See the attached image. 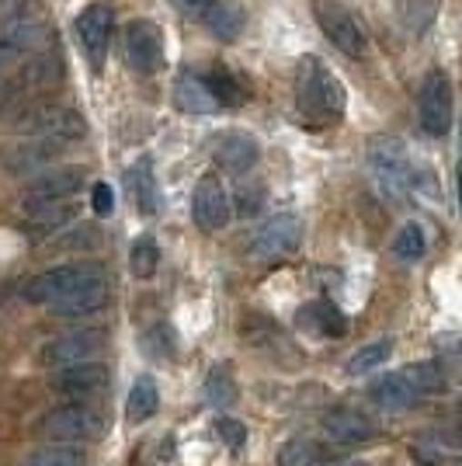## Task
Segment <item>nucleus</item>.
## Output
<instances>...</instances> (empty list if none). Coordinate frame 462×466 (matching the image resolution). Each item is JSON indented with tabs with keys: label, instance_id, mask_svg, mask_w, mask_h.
Returning <instances> with one entry per match:
<instances>
[{
	"label": "nucleus",
	"instance_id": "nucleus-1",
	"mask_svg": "<svg viewBox=\"0 0 462 466\" xmlns=\"http://www.w3.org/2000/svg\"><path fill=\"white\" fill-rule=\"evenodd\" d=\"M296 108L309 122H337L345 116V84L313 53H306L296 66Z\"/></svg>",
	"mask_w": 462,
	"mask_h": 466
},
{
	"label": "nucleus",
	"instance_id": "nucleus-2",
	"mask_svg": "<svg viewBox=\"0 0 462 466\" xmlns=\"http://www.w3.org/2000/svg\"><path fill=\"white\" fill-rule=\"evenodd\" d=\"M366 157H368V171L376 177V185H379L389 198H404L407 192H414L421 167H414L410 150H407L397 137H376L368 143Z\"/></svg>",
	"mask_w": 462,
	"mask_h": 466
},
{
	"label": "nucleus",
	"instance_id": "nucleus-3",
	"mask_svg": "<svg viewBox=\"0 0 462 466\" xmlns=\"http://www.w3.org/2000/svg\"><path fill=\"white\" fill-rule=\"evenodd\" d=\"M97 282H108L101 265H95V261H70V265H56L49 272L35 275L25 286V299L35 303V307H56L59 299L87 289V286H97Z\"/></svg>",
	"mask_w": 462,
	"mask_h": 466
},
{
	"label": "nucleus",
	"instance_id": "nucleus-4",
	"mask_svg": "<svg viewBox=\"0 0 462 466\" xmlns=\"http://www.w3.org/2000/svg\"><path fill=\"white\" fill-rule=\"evenodd\" d=\"M39 431L53 442H95L105 435V414L91 404H63L42 418Z\"/></svg>",
	"mask_w": 462,
	"mask_h": 466
},
{
	"label": "nucleus",
	"instance_id": "nucleus-5",
	"mask_svg": "<svg viewBox=\"0 0 462 466\" xmlns=\"http://www.w3.org/2000/svg\"><path fill=\"white\" fill-rule=\"evenodd\" d=\"M452 118H456V97H452V80L445 70H431L421 84V95H417V122L427 137L442 139L452 129Z\"/></svg>",
	"mask_w": 462,
	"mask_h": 466
},
{
	"label": "nucleus",
	"instance_id": "nucleus-6",
	"mask_svg": "<svg viewBox=\"0 0 462 466\" xmlns=\"http://www.w3.org/2000/svg\"><path fill=\"white\" fill-rule=\"evenodd\" d=\"M299 244H303V223L296 216H271L254 230L247 254L261 265H275V261L292 258L299 251Z\"/></svg>",
	"mask_w": 462,
	"mask_h": 466
},
{
	"label": "nucleus",
	"instance_id": "nucleus-7",
	"mask_svg": "<svg viewBox=\"0 0 462 466\" xmlns=\"http://www.w3.org/2000/svg\"><path fill=\"white\" fill-rule=\"evenodd\" d=\"M313 18L320 25V32H324L347 59H366L368 39H366V32H362V25H358V18H355L347 7H341L337 0H313Z\"/></svg>",
	"mask_w": 462,
	"mask_h": 466
},
{
	"label": "nucleus",
	"instance_id": "nucleus-8",
	"mask_svg": "<svg viewBox=\"0 0 462 466\" xmlns=\"http://www.w3.org/2000/svg\"><path fill=\"white\" fill-rule=\"evenodd\" d=\"M112 28H116V15L108 4H87L74 18V32L80 39V49L87 56L91 70H105V59H108V46H112Z\"/></svg>",
	"mask_w": 462,
	"mask_h": 466
},
{
	"label": "nucleus",
	"instance_id": "nucleus-9",
	"mask_svg": "<svg viewBox=\"0 0 462 466\" xmlns=\"http://www.w3.org/2000/svg\"><path fill=\"white\" fill-rule=\"evenodd\" d=\"M122 59L136 74H156L164 66V28L150 18H136L122 39Z\"/></svg>",
	"mask_w": 462,
	"mask_h": 466
},
{
	"label": "nucleus",
	"instance_id": "nucleus-10",
	"mask_svg": "<svg viewBox=\"0 0 462 466\" xmlns=\"http://www.w3.org/2000/svg\"><path fill=\"white\" fill-rule=\"evenodd\" d=\"M192 216H195V227L206 233H216L223 230L226 223H230V192H226V185H223V177L219 175H202L198 177V185H195V195H192Z\"/></svg>",
	"mask_w": 462,
	"mask_h": 466
},
{
	"label": "nucleus",
	"instance_id": "nucleus-11",
	"mask_svg": "<svg viewBox=\"0 0 462 466\" xmlns=\"http://www.w3.org/2000/svg\"><path fill=\"white\" fill-rule=\"evenodd\" d=\"M84 177L87 171L84 167H56V171H42L28 188L21 195V209L32 213V209H42L49 202H63V198H74V195L84 188Z\"/></svg>",
	"mask_w": 462,
	"mask_h": 466
},
{
	"label": "nucleus",
	"instance_id": "nucleus-12",
	"mask_svg": "<svg viewBox=\"0 0 462 466\" xmlns=\"http://www.w3.org/2000/svg\"><path fill=\"white\" fill-rule=\"evenodd\" d=\"M28 133H35L42 139H56V143H77V139L87 137V122L77 108H39L35 116L25 122Z\"/></svg>",
	"mask_w": 462,
	"mask_h": 466
},
{
	"label": "nucleus",
	"instance_id": "nucleus-13",
	"mask_svg": "<svg viewBox=\"0 0 462 466\" xmlns=\"http://www.w3.org/2000/svg\"><path fill=\"white\" fill-rule=\"evenodd\" d=\"M324 435L337 446H362L379 435L376 421L358 408H334L324 414Z\"/></svg>",
	"mask_w": 462,
	"mask_h": 466
},
{
	"label": "nucleus",
	"instance_id": "nucleus-14",
	"mask_svg": "<svg viewBox=\"0 0 462 466\" xmlns=\"http://www.w3.org/2000/svg\"><path fill=\"white\" fill-rule=\"evenodd\" d=\"M42 42H45V25L39 18H18L11 21L4 32H0V70L4 66H15L25 56L39 53Z\"/></svg>",
	"mask_w": 462,
	"mask_h": 466
},
{
	"label": "nucleus",
	"instance_id": "nucleus-15",
	"mask_svg": "<svg viewBox=\"0 0 462 466\" xmlns=\"http://www.w3.org/2000/svg\"><path fill=\"white\" fill-rule=\"evenodd\" d=\"M261 157V147L251 133H219L216 143H212V160L230 171V175H247Z\"/></svg>",
	"mask_w": 462,
	"mask_h": 466
},
{
	"label": "nucleus",
	"instance_id": "nucleus-16",
	"mask_svg": "<svg viewBox=\"0 0 462 466\" xmlns=\"http://www.w3.org/2000/svg\"><path fill=\"white\" fill-rule=\"evenodd\" d=\"M101 349V334L97 330H70V334H59L53 338L45 349H42V362L45 366H70V362H84Z\"/></svg>",
	"mask_w": 462,
	"mask_h": 466
},
{
	"label": "nucleus",
	"instance_id": "nucleus-17",
	"mask_svg": "<svg viewBox=\"0 0 462 466\" xmlns=\"http://www.w3.org/2000/svg\"><path fill=\"white\" fill-rule=\"evenodd\" d=\"M56 390L63 397H95L108 387V370L101 362H70V366H59Z\"/></svg>",
	"mask_w": 462,
	"mask_h": 466
},
{
	"label": "nucleus",
	"instance_id": "nucleus-18",
	"mask_svg": "<svg viewBox=\"0 0 462 466\" xmlns=\"http://www.w3.org/2000/svg\"><path fill=\"white\" fill-rule=\"evenodd\" d=\"M368 397L379 404V408H389V410H404V408H414L417 400H421V393L417 387L407 380V372H386L379 376L372 387H368Z\"/></svg>",
	"mask_w": 462,
	"mask_h": 466
},
{
	"label": "nucleus",
	"instance_id": "nucleus-19",
	"mask_svg": "<svg viewBox=\"0 0 462 466\" xmlns=\"http://www.w3.org/2000/svg\"><path fill=\"white\" fill-rule=\"evenodd\" d=\"M171 97H174V108L185 112V116H212V112H219L216 97L209 95V87L202 84L198 74H181V77L174 80Z\"/></svg>",
	"mask_w": 462,
	"mask_h": 466
},
{
	"label": "nucleus",
	"instance_id": "nucleus-20",
	"mask_svg": "<svg viewBox=\"0 0 462 466\" xmlns=\"http://www.w3.org/2000/svg\"><path fill=\"white\" fill-rule=\"evenodd\" d=\"M59 150H63V143L35 137L32 143L15 147L11 154L4 157V167H7V175H32V171H42V167H45V164H49Z\"/></svg>",
	"mask_w": 462,
	"mask_h": 466
},
{
	"label": "nucleus",
	"instance_id": "nucleus-21",
	"mask_svg": "<svg viewBox=\"0 0 462 466\" xmlns=\"http://www.w3.org/2000/svg\"><path fill=\"white\" fill-rule=\"evenodd\" d=\"M202 18L209 25V32L219 42H233L244 35V25H247V15L233 4V0H212L209 7L202 11Z\"/></svg>",
	"mask_w": 462,
	"mask_h": 466
},
{
	"label": "nucleus",
	"instance_id": "nucleus-22",
	"mask_svg": "<svg viewBox=\"0 0 462 466\" xmlns=\"http://www.w3.org/2000/svg\"><path fill=\"white\" fill-rule=\"evenodd\" d=\"M74 219H77V202H74V206H70V198L49 202V206H42V209H32V213H28V237H32V240L53 237V233H59L63 227H70Z\"/></svg>",
	"mask_w": 462,
	"mask_h": 466
},
{
	"label": "nucleus",
	"instance_id": "nucleus-23",
	"mask_svg": "<svg viewBox=\"0 0 462 466\" xmlns=\"http://www.w3.org/2000/svg\"><path fill=\"white\" fill-rule=\"evenodd\" d=\"M299 320H303L309 330L324 334V338H341L347 330V317L337 310L330 299H313V303H306V307L299 310Z\"/></svg>",
	"mask_w": 462,
	"mask_h": 466
},
{
	"label": "nucleus",
	"instance_id": "nucleus-24",
	"mask_svg": "<svg viewBox=\"0 0 462 466\" xmlns=\"http://www.w3.org/2000/svg\"><path fill=\"white\" fill-rule=\"evenodd\" d=\"M129 185H133V192H136L139 213L154 216L156 209H160V188H156L154 160H150V157H139L133 167H129Z\"/></svg>",
	"mask_w": 462,
	"mask_h": 466
},
{
	"label": "nucleus",
	"instance_id": "nucleus-25",
	"mask_svg": "<svg viewBox=\"0 0 462 466\" xmlns=\"http://www.w3.org/2000/svg\"><path fill=\"white\" fill-rule=\"evenodd\" d=\"M160 408V390H156V380L154 376H139L129 390V400H126V421L129 425H143V421H150Z\"/></svg>",
	"mask_w": 462,
	"mask_h": 466
},
{
	"label": "nucleus",
	"instance_id": "nucleus-26",
	"mask_svg": "<svg viewBox=\"0 0 462 466\" xmlns=\"http://www.w3.org/2000/svg\"><path fill=\"white\" fill-rule=\"evenodd\" d=\"M202 84L209 87V95L216 97V105L219 108H236V105H244L247 101V87H244V80L230 74V70H223V66H212L209 74L202 77Z\"/></svg>",
	"mask_w": 462,
	"mask_h": 466
},
{
	"label": "nucleus",
	"instance_id": "nucleus-27",
	"mask_svg": "<svg viewBox=\"0 0 462 466\" xmlns=\"http://www.w3.org/2000/svg\"><path fill=\"white\" fill-rule=\"evenodd\" d=\"M105 299H108V282H97V286H87V289L59 299L53 310H56L59 317H66V320H74V317H91V313H97L105 307Z\"/></svg>",
	"mask_w": 462,
	"mask_h": 466
},
{
	"label": "nucleus",
	"instance_id": "nucleus-28",
	"mask_svg": "<svg viewBox=\"0 0 462 466\" xmlns=\"http://www.w3.org/2000/svg\"><path fill=\"white\" fill-rule=\"evenodd\" d=\"M389 355H393V341H389V338H379V341H372V345H362V349L347 359V376L376 372L379 366L389 362Z\"/></svg>",
	"mask_w": 462,
	"mask_h": 466
},
{
	"label": "nucleus",
	"instance_id": "nucleus-29",
	"mask_svg": "<svg viewBox=\"0 0 462 466\" xmlns=\"http://www.w3.org/2000/svg\"><path fill=\"white\" fill-rule=\"evenodd\" d=\"M25 466H87V452L77 449L74 442H59V446L35 449Z\"/></svg>",
	"mask_w": 462,
	"mask_h": 466
},
{
	"label": "nucleus",
	"instance_id": "nucleus-30",
	"mask_svg": "<svg viewBox=\"0 0 462 466\" xmlns=\"http://www.w3.org/2000/svg\"><path fill=\"white\" fill-rule=\"evenodd\" d=\"M424 251H427V237H424V227L421 223H404L397 237H393V254L407 261V265H414V261H421Z\"/></svg>",
	"mask_w": 462,
	"mask_h": 466
},
{
	"label": "nucleus",
	"instance_id": "nucleus-31",
	"mask_svg": "<svg viewBox=\"0 0 462 466\" xmlns=\"http://www.w3.org/2000/svg\"><path fill=\"white\" fill-rule=\"evenodd\" d=\"M206 400H209V408L216 410H226L236 404V397H240V390H236V383H233V376L226 370H212L209 376H206Z\"/></svg>",
	"mask_w": 462,
	"mask_h": 466
},
{
	"label": "nucleus",
	"instance_id": "nucleus-32",
	"mask_svg": "<svg viewBox=\"0 0 462 466\" xmlns=\"http://www.w3.org/2000/svg\"><path fill=\"white\" fill-rule=\"evenodd\" d=\"M129 268L136 279H154L160 268V248H156L154 237H139L129 251Z\"/></svg>",
	"mask_w": 462,
	"mask_h": 466
},
{
	"label": "nucleus",
	"instance_id": "nucleus-33",
	"mask_svg": "<svg viewBox=\"0 0 462 466\" xmlns=\"http://www.w3.org/2000/svg\"><path fill=\"white\" fill-rule=\"evenodd\" d=\"M407 380L417 387V393L421 397H427V393H438V390L445 387V372L438 362H414V366H404Z\"/></svg>",
	"mask_w": 462,
	"mask_h": 466
},
{
	"label": "nucleus",
	"instance_id": "nucleus-34",
	"mask_svg": "<svg viewBox=\"0 0 462 466\" xmlns=\"http://www.w3.org/2000/svg\"><path fill=\"white\" fill-rule=\"evenodd\" d=\"M435 11H438V0H400V18H404L407 28L417 32V35L431 25Z\"/></svg>",
	"mask_w": 462,
	"mask_h": 466
},
{
	"label": "nucleus",
	"instance_id": "nucleus-35",
	"mask_svg": "<svg viewBox=\"0 0 462 466\" xmlns=\"http://www.w3.org/2000/svg\"><path fill=\"white\" fill-rule=\"evenodd\" d=\"M316 460L320 456H316V446L309 439H289L278 449V466H313Z\"/></svg>",
	"mask_w": 462,
	"mask_h": 466
},
{
	"label": "nucleus",
	"instance_id": "nucleus-36",
	"mask_svg": "<svg viewBox=\"0 0 462 466\" xmlns=\"http://www.w3.org/2000/svg\"><path fill=\"white\" fill-rule=\"evenodd\" d=\"M261 202H265V188L261 185H240L236 188V209H240V216H254L261 209Z\"/></svg>",
	"mask_w": 462,
	"mask_h": 466
},
{
	"label": "nucleus",
	"instance_id": "nucleus-37",
	"mask_svg": "<svg viewBox=\"0 0 462 466\" xmlns=\"http://www.w3.org/2000/svg\"><path fill=\"white\" fill-rule=\"evenodd\" d=\"M91 209H95L97 216L116 213V188H112L108 181H97L95 188H91Z\"/></svg>",
	"mask_w": 462,
	"mask_h": 466
},
{
	"label": "nucleus",
	"instance_id": "nucleus-38",
	"mask_svg": "<svg viewBox=\"0 0 462 466\" xmlns=\"http://www.w3.org/2000/svg\"><path fill=\"white\" fill-rule=\"evenodd\" d=\"M216 431H219V439H223V442H226L230 449H240L244 442H247V428H244V421L223 418V421L216 425Z\"/></svg>",
	"mask_w": 462,
	"mask_h": 466
},
{
	"label": "nucleus",
	"instance_id": "nucleus-39",
	"mask_svg": "<svg viewBox=\"0 0 462 466\" xmlns=\"http://www.w3.org/2000/svg\"><path fill=\"white\" fill-rule=\"evenodd\" d=\"M171 4L177 7V11H181V15H192V18H198V15L209 7L212 0H171Z\"/></svg>",
	"mask_w": 462,
	"mask_h": 466
},
{
	"label": "nucleus",
	"instance_id": "nucleus-40",
	"mask_svg": "<svg viewBox=\"0 0 462 466\" xmlns=\"http://www.w3.org/2000/svg\"><path fill=\"white\" fill-rule=\"evenodd\" d=\"M313 466H368V463H362V460H330V463H320L316 460Z\"/></svg>",
	"mask_w": 462,
	"mask_h": 466
}]
</instances>
